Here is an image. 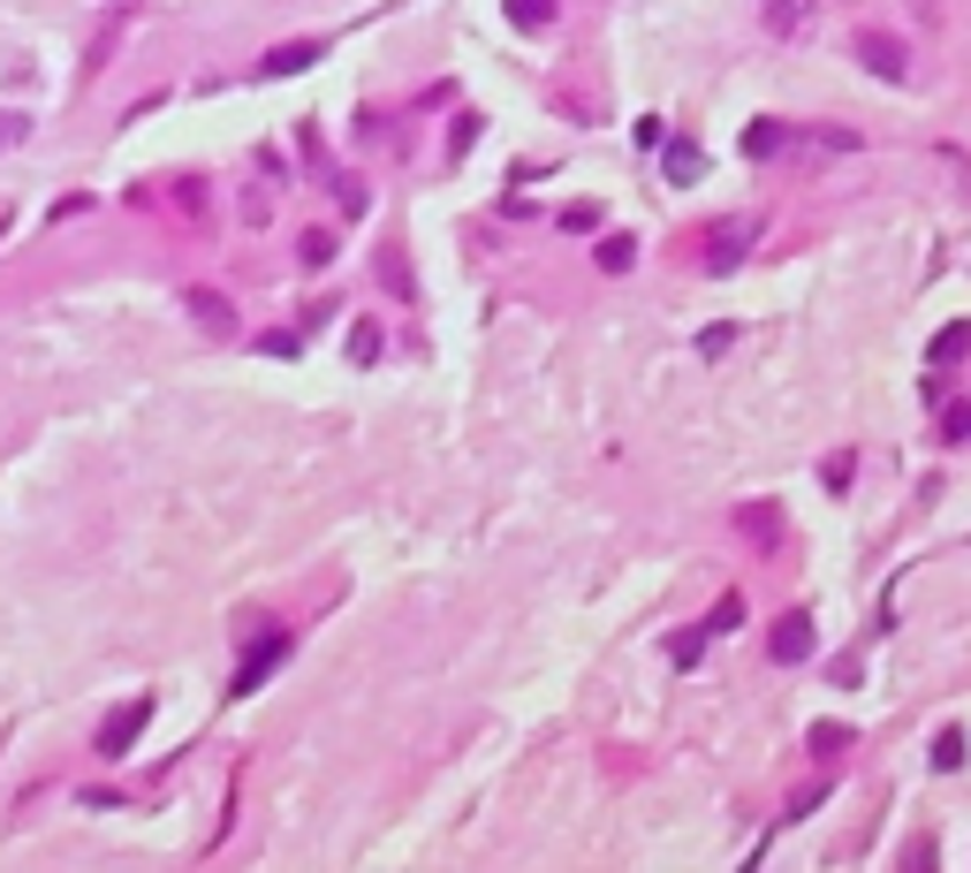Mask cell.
Returning a JSON list of instances; mask_svg holds the SVG:
<instances>
[{
  "label": "cell",
  "mask_w": 971,
  "mask_h": 873,
  "mask_svg": "<svg viewBox=\"0 0 971 873\" xmlns=\"http://www.w3.org/2000/svg\"><path fill=\"white\" fill-rule=\"evenodd\" d=\"M182 311H190L198 327H212V335H228V327H236V305H228L220 289H182Z\"/></svg>",
  "instance_id": "7"
},
{
  "label": "cell",
  "mask_w": 971,
  "mask_h": 873,
  "mask_svg": "<svg viewBox=\"0 0 971 873\" xmlns=\"http://www.w3.org/2000/svg\"><path fill=\"white\" fill-rule=\"evenodd\" d=\"M964 349H971V327H941V335H933V365H957Z\"/></svg>",
  "instance_id": "16"
},
{
  "label": "cell",
  "mask_w": 971,
  "mask_h": 873,
  "mask_svg": "<svg viewBox=\"0 0 971 873\" xmlns=\"http://www.w3.org/2000/svg\"><path fill=\"white\" fill-rule=\"evenodd\" d=\"M319 53H327L319 39H289V46H274V53L258 61V77H266V85H274V77H304V69H311Z\"/></svg>",
  "instance_id": "6"
},
{
  "label": "cell",
  "mask_w": 971,
  "mask_h": 873,
  "mask_svg": "<svg viewBox=\"0 0 971 873\" xmlns=\"http://www.w3.org/2000/svg\"><path fill=\"white\" fill-rule=\"evenodd\" d=\"M729 335H736V327H706V335H698V357H721V349H729Z\"/></svg>",
  "instance_id": "24"
},
{
  "label": "cell",
  "mask_w": 971,
  "mask_h": 873,
  "mask_svg": "<svg viewBox=\"0 0 971 873\" xmlns=\"http://www.w3.org/2000/svg\"><path fill=\"white\" fill-rule=\"evenodd\" d=\"M820 797H828V783H812V790H797V797H790V821H804V813H812V805H820Z\"/></svg>",
  "instance_id": "23"
},
{
  "label": "cell",
  "mask_w": 971,
  "mask_h": 873,
  "mask_svg": "<svg viewBox=\"0 0 971 873\" xmlns=\"http://www.w3.org/2000/svg\"><path fill=\"white\" fill-rule=\"evenodd\" d=\"M736 623H744V593H721V601H714V615H706V638H729Z\"/></svg>",
  "instance_id": "11"
},
{
  "label": "cell",
  "mask_w": 971,
  "mask_h": 873,
  "mask_svg": "<svg viewBox=\"0 0 971 873\" xmlns=\"http://www.w3.org/2000/svg\"><path fill=\"white\" fill-rule=\"evenodd\" d=\"M933 767H941V775L964 767V730H941V737H933Z\"/></svg>",
  "instance_id": "15"
},
{
  "label": "cell",
  "mask_w": 971,
  "mask_h": 873,
  "mask_svg": "<svg viewBox=\"0 0 971 873\" xmlns=\"http://www.w3.org/2000/svg\"><path fill=\"white\" fill-rule=\"evenodd\" d=\"M23 137H31V115H16V107H0V152H8V145H23Z\"/></svg>",
  "instance_id": "20"
},
{
  "label": "cell",
  "mask_w": 971,
  "mask_h": 873,
  "mask_svg": "<svg viewBox=\"0 0 971 873\" xmlns=\"http://www.w3.org/2000/svg\"><path fill=\"white\" fill-rule=\"evenodd\" d=\"M631 259H637V236H600V266L607 274H631Z\"/></svg>",
  "instance_id": "13"
},
{
  "label": "cell",
  "mask_w": 971,
  "mask_h": 873,
  "mask_svg": "<svg viewBox=\"0 0 971 873\" xmlns=\"http://www.w3.org/2000/svg\"><path fill=\"white\" fill-rule=\"evenodd\" d=\"M804 744H812L820 760H835V752H850V730H843V722H812V730H804Z\"/></svg>",
  "instance_id": "12"
},
{
  "label": "cell",
  "mask_w": 971,
  "mask_h": 873,
  "mask_svg": "<svg viewBox=\"0 0 971 873\" xmlns=\"http://www.w3.org/2000/svg\"><path fill=\"white\" fill-rule=\"evenodd\" d=\"M502 16L516 23V31H547V23H554V0H502Z\"/></svg>",
  "instance_id": "9"
},
{
  "label": "cell",
  "mask_w": 971,
  "mask_h": 873,
  "mask_svg": "<svg viewBox=\"0 0 971 873\" xmlns=\"http://www.w3.org/2000/svg\"><path fill=\"white\" fill-rule=\"evenodd\" d=\"M736 524H744V539H752V547H774V539H782V524H774V509H766V502H752Z\"/></svg>",
  "instance_id": "10"
},
{
  "label": "cell",
  "mask_w": 971,
  "mask_h": 873,
  "mask_svg": "<svg viewBox=\"0 0 971 873\" xmlns=\"http://www.w3.org/2000/svg\"><path fill=\"white\" fill-rule=\"evenodd\" d=\"M145 722H152V692H137L122 698L107 722H99V760H129V744L145 737Z\"/></svg>",
  "instance_id": "1"
},
{
  "label": "cell",
  "mask_w": 971,
  "mask_h": 873,
  "mask_svg": "<svg viewBox=\"0 0 971 873\" xmlns=\"http://www.w3.org/2000/svg\"><path fill=\"white\" fill-rule=\"evenodd\" d=\"M296 259H304V266H327V259H335V236H327V228H311V236L296 244Z\"/></svg>",
  "instance_id": "19"
},
{
  "label": "cell",
  "mask_w": 971,
  "mask_h": 873,
  "mask_svg": "<svg viewBox=\"0 0 971 873\" xmlns=\"http://www.w3.org/2000/svg\"><path fill=\"white\" fill-rule=\"evenodd\" d=\"M698 654H706V623H698V631H676L668 661H676V668H698Z\"/></svg>",
  "instance_id": "17"
},
{
  "label": "cell",
  "mask_w": 971,
  "mask_h": 873,
  "mask_svg": "<svg viewBox=\"0 0 971 873\" xmlns=\"http://www.w3.org/2000/svg\"><path fill=\"white\" fill-rule=\"evenodd\" d=\"M812 646H820V638H812V615H804V608H790L782 623H774V638H766V654L782 661V668H797V661H812Z\"/></svg>",
  "instance_id": "5"
},
{
  "label": "cell",
  "mask_w": 971,
  "mask_h": 873,
  "mask_svg": "<svg viewBox=\"0 0 971 873\" xmlns=\"http://www.w3.org/2000/svg\"><path fill=\"white\" fill-rule=\"evenodd\" d=\"M858 61H865L881 85H903V77H911V53H903L895 31H858Z\"/></svg>",
  "instance_id": "2"
},
{
  "label": "cell",
  "mask_w": 971,
  "mask_h": 873,
  "mask_svg": "<svg viewBox=\"0 0 971 873\" xmlns=\"http://www.w3.org/2000/svg\"><path fill=\"white\" fill-rule=\"evenodd\" d=\"M752 236H760V220H721V228H706V274H729V266H744Z\"/></svg>",
  "instance_id": "4"
},
{
  "label": "cell",
  "mask_w": 971,
  "mask_h": 873,
  "mask_svg": "<svg viewBox=\"0 0 971 873\" xmlns=\"http://www.w3.org/2000/svg\"><path fill=\"white\" fill-rule=\"evenodd\" d=\"M941 440H971V403H949V395H941Z\"/></svg>",
  "instance_id": "18"
},
{
  "label": "cell",
  "mask_w": 971,
  "mask_h": 873,
  "mask_svg": "<svg viewBox=\"0 0 971 873\" xmlns=\"http://www.w3.org/2000/svg\"><path fill=\"white\" fill-rule=\"evenodd\" d=\"M661 175H668L676 190H691V182H706V152L676 137V145H661Z\"/></svg>",
  "instance_id": "8"
},
{
  "label": "cell",
  "mask_w": 971,
  "mask_h": 873,
  "mask_svg": "<svg viewBox=\"0 0 971 873\" xmlns=\"http://www.w3.org/2000/svg\"><path fill=\"white\" fill-rule=\"evenodd\" d=\"M349 357H357V365H373V357H380V335H373V327H357V335H349Z\"/></svg>",
  "instance_id": "22"
},
{
  "label": "cell",
  "mask_w": 971,
  "mask_h": 873,
  "mask_svg": "<svg viewBox=\"0 0 971 873\" xmlns=\"http://www.w3.org/2000/svg\"><path fill=\"white\" fill-rule=\"evenodd\" d=\"M562 228H569V236H585V228H600V206H562Z\"/></svg>",
  "instance_id": "21"
},
{
  "label": "cell",
  "mask_w": 971,
  "mask_h": 873,
  "mask_svg": "<svg viewBox=\"0 0 971 873\" xmlns=\"http://www.w3.org/2000/svg\"><path fill=\"white\" fill-rule=\"evenodd\" d=\"M744 152H752V160H774V152H782V122H752V130H744Z\"/></svg>",
  "instance_id": "14"
},
{
  "label": "cell",
  "mask_w": 971,
  "mask_h": 873,
  "mask_svg": "<svg viewBox=\"0 0 971 873\" xmlns=\"http://www.w3.org/2000/svg\"><path fill=\"white\" fill-rule=\"evenodd\" d=\"M281 661H289V631H258V646L244 654V668H236V684H228V692H236V698L258 692V684H266V676H274Z\"/></svg>",
  "instance_id": "3"
}]
</instances>
